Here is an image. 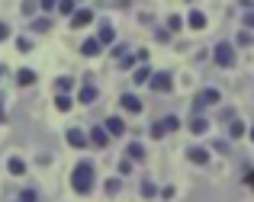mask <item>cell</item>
<instances>
[{"mask_svg":"<svg viewBox=\"0 0 254 202\" xmlns=\"http://www.w3.org/2000/svg\"><path fill=\"white\" fill-rule=\"evenodd\" d=\"M71 186H74V193H81V196H87V193L93 190V164L90 160H81V164L71 170Z\"/></svg>","mask_w":254,"mask_h":202,"instance_id":"obj_1","label":"cell"},{"mask_svg":"<svg viewBox=\"0 0 254 202\" xmlns=\"http://www.w3.org/2000/svg\"><path fill=\"white\" fill-rule=\"evenodd\" d=\"M212 55H216L219 67H235V49H232V42H219Z\"/></svg>","mask_w":254,"mask_h":202,"instance_id":"obj_2","label":"cell"},{"mask_svg":"<svg viewBox=\"0 0 254 202\" xmlns=\"http://www.w3.org/2000/svg\"><path fill=\"white\" fill-rule=\"evenodd\" d=\"M148 87H151V90H158V93H171L174 80H171V74H151V77H148Z\"/></svg>","mask_w":254,"mask_h":202,"instance_id":"obj_3","label":"cell"},{"mask_svg":"<svg viewBox=\"0 0 254 202\" xmlns=\"http://www.w3.org/2000/svg\"><path fill=\"white\" fill-rule=\"evenodd\" d=\"M219 90H212V87H206V90H199L196 93V109H203V106H216L219 103Z\"/></svg>","mask_w":254,"mask_h":202,"instance_id":"obj_4","label":"cell"},{"mask_svg":"<svg viewBox=\"0 0 254 202\" xmlns=\"http://www.w3.org/2000/svg\"><path fill=\"white\" fill-rule=\"evenodd\" d=\"M119 106H123L126 112H142V100H138L135 93H123V97H119Z\"/></svg>","mask_w":254,"mask_h":202,"instance_id":"obj_5","label":"cell"},{"mask_svg":"<svg viewBox=\"0 0 254 202\" xmlns=\"http://www.w3.org/2000/svg\"><path fill=\"white\" fill-rule=\"evenodd\" d=\"M93 19V13L90 10H77V13H71V29H81V26H87Z\"/></svg>","mask_w":254,"mask_h":202,"instance_id":"obj_6","label":"cell"},{"mask_svg":"<svg viewBox=\"0 0 254 202\" xmlns=\"http://www.w3.org/2000/svg\"><path fill=\"white\" fill-rule=\"evenodd\" d=\"M87 141H90V145H97V148H106V141H110V135H106V129H93L90 135H87Z\"/></svg>","mask_w":254,"mask_h":202,"instance_id":"obj_7","label":"cell"},{"mask_svg":"<svg viewBox=\"0 0 254 202\" xmlns=\"http://www.w3.org/2000/svg\"><path fill=\"white\" fill-rule=\"evenodd\" d=\"M68 145L71 148H87V135L81 129H68Z\"/></svg>","mask_w":254,"mask_h":202,"instance_id":"obj_8","label":"cell"},{"mask_svg":"<svg viewBox=\"0 0 254 202\" xmlns=\"http://www.w3.org/2000/svg\"><path fill=\"white\" fill-rule=\"evenodd\" d=\"M103 129H106V135H123V132H126V125H123V119H119V116H110Z\"/></svg>","mask_w":254,"mask_h":202,"instance_id":"obj_9","label":"cell"},{"mask_svg":"<svg viewBox=\"0 0 254 202\" xmlns=\"http://www.w3.org/2000/svg\"><path fill=\"white\" fill-rule=\"evenodd\" d=\"M187 157H190L193 164H209V151H206V148H190Z\"/></svg>","mask_w":254,"mask_h":202,"instance_id":"obj_10","label":"cell"},{"mask_svg":"<svg viewBox=\"0 0 254 202\" xmlns=\"http://www.w3.org/2000/svg\"><path fill=\"white\" fill-rule=\"evenodd\" d=\"M187 26L190 29H206V16L199 10H190V16H187Z\"/></svg>","mask_w":254,"mask_h":202,"instance_id":"obj_11","label":"cell"},{"mask_svg":"<svg viewBox=\"0 0 254 202\" xmlns=\"http://www.w3.org/2000/svg\"><path fill=\"white\" fill-rule=\"evenodd\" d=\"M103 51V45L97 42V39H87V42L81 45V55H87V58H93V55H100Z\"/></svg>","mask_w":254,"mask_h":202,"instance_id":"obj_12","label":"cell"},{"mask_svg":"<svg viewBox=\"0 0 254 202\" xmlns=\"http://www.w3.org/2000/svg\"><path fill=\"white\" fill-rule=\"evenodd\" d=\"M16 84L19 87H32V84H36V71H29V67L16 71Z\"/></svg>","mask_w":254,"mask_h":202,"instance_id":"obj_13","label":"cell"},{"mask_svg":"<svg viewBox=\"0 0 254 202\" xmlns=\"http://www.w3.org/2000/svg\"><path fill=\"white\" fill-rule=\"evenodd\" d=\"M77 100H81V103H93V100H97V87H93V84H84Z\"/></svg>","mask_w":254,"mask_h":202,"instance_id":"obj_14","label":"cell"},{"mask_svg":"<svg viewBox=\"0 0 254 202\" xmlns=\"http://www.w3.org/2000/svg\"><path fill=\"white\" fill-rule=\"evenodd\" d=\"M113 39H116V32H113V26H100V36H97V42H100V45H110Z\"/></svg>","mask_w":254,"mask_h":202,"instance_id":"obj_15","label":"cell"},{"mask_svg":"<svg viewBox=\"0 0 254 202\" xmlns=\"http://www.w3.org/2000/svg\"><path fill=\"white\" fill-rule=\"evenodd\" d=\"M126 154H129V160H145V148L138 145V141H132V145H129V151H126Z\"/></svg>","mask_w":254,"mask_h":202,"instance_id":"obj_16","label":"cell"},{"mask_svg":"<svg viewBox=\"0 0 254 202\" xmlns=\"http://www.w3.org/2000/svg\"><path fill=\"white\" fill-rule=\"evenodd\" d=\"M206 129H209V122H206L203 116H196V119H193V122H190V132H193V135H203Z\"/></svg>","mask_w":254,"mask_h":202,"instance_id":"obj_17","label":"cell"},{"mask_svg":"<svg viewBox=\"0 0 254 202\" xmlns=\"http://www.w3.org/2000/svg\"><path fill=\"white\" fill-rule=\"evenodd\" d=\"M161 125H164V132H177V129H180V119H177V116H164Z\"/></svg>","mask_w":254,"mask_h":202,"instance_id":"obj_18","label":"cell"},{"mask_svg":"<svg viewBox=\"0 0 254 202\" xmlns=\"http://www.w3.org/2000/svg\"><path fill=\"white\" fill-rule=\"evenodd\" d=\"M55 106H58L62 112H68V109H71V97H68V93H58V97H55Z\"/></svg>","mask_w":254,"mask_h":202,"instance_id":"obj_19","label":"cell"},{"mask_svg":"<svg viewBox=\"0 0 254 202\" xmlns=\"http://www.w3.org/2000/svg\"><path fill=\"white\" fill-rule=\"evenodd\" d=\"M71 87H74V80H71V77H58V80H55V90H58V93H68Z\"/></svg>","mask_w":254,"mask_h":202,"instance_id":"obj_20","label":"cell"},{"mask_svg":"<svg viewBox=\"0 0 254 202\" xmlns=\"http://www.w3.org/2000/svg\"><path fill=\"white\" fill-rule=\"evenodd\" d=\"M229 135H232V138H242V135H245V125L238 122V119H232V122H229Z\"/></svg>","mask_w":254,"mask_h":202,"instance_id":"obj_21","label":"cell"},{"mask_svg":"<svg viewBox=\"0 0 254 202\" xmlns=\"http://www.w3.org/2000/svg\"><path fill=\"white\" fill-rule=\"evenodd\" d=\"M6 167H10V173H16V177H19V173H26V164L19 157H10V164H6Z\"/></svg>","mask_w":254,"mask_h":202,"instance_id":"obj_22","label":"cell"},{"mask_svg":"<svg viewBox=\"0 0 254 202\" xmlns=\"http://www.w3.org/2000/svg\"><path fill=\"white\" fill-rule=\"evenodd\" d=\"M58 13L71 16V13H74V0H58Z\"/></svg>","mask_w":254,"mask_h":202,"instance_id":"obj_23","label":"cell"},{"mask_svg":"<svg viewBox=\"0 0 254 202\" xmlns=\"http://www.w3.org/2000/svg\"><path fill=\"white\" fill-rule=\"evenodd\" d=\"M148 77H151V71H148V67H138L132 80H135V84H148Z\"/></svg>","mask_w":254,"mask_h":202,"instance_id":"obj_24","label":"cell"},{"mask_svg":"<svg viewBox=\"0 0 254 202\" xmlns=\"http://www.w3.org/2000/svg\"><path fill=\"white\" fill-rule=\"evenodd\" d=\"M32 29H36V32H49L52 29V19L49 16H45V19H36V23H32Z\"/></svg>","mask_w":254,"mask_h":202,"instance_id":"obj_25","label":"cell"},{"mask_svg":"<svg viewBox=\"0 0 254 202\" xmlns=\"http://www.w3.org/2000/svg\"><path fill=\"white\" fill-rule=\"evenodd\" d=\"M142 196H145V199L158 196V186H155V183H148V180H145V183H142Z\"/></svg>","mask_w":254,"mask_h":202,"instance_id":"obj_26","label":"cell"},{"mask_svg":"<svg viewBox=\"0 0 254 202\" xmlns=\"http://www.w3.org/2000/svg\"><path fill=\"white\" fill-rule=\"evenodd\" d=\"M164 135H168V132H164V125H161V122L151 125V138H164Z\"/></svg>","mask_w":254,"mask_h":202,"instance_id":"obj_27","label":"cell"},{"mask_svg":"<svg viewBox=\"0 0 254 202\" xmlns=\"http://www.w3.org/2000/svg\"><path fill=\"white\" fill-rule=\"evenodd\" d=\"M180 26H184V19H180V16H171V19H168V29H171V32H177Z\"/></svg>","mask_w":254,"mask_h":202,"instance_id":"obj_28","label":"cell"},{"mask_svg":"<svg viewBox=\"0 0 254 202\" xmlns=\"http://www.w3.org/2000/svg\"><path fill=\"white\" fill-rule=\"evenodd\" d=\"M19 202H36V190H23L19 193Z\"/></svg>","mask_w":254,"mask_h":202,"instance_id":"obj_29","label":"cell"},{"mask_svg":"<svg viewBox=\"0 0 254 202\" xmlns=\"http://www.w3.org/2000/svg\"><path fill=\"white\" fill-rule=\"evenodd\" d=\"M254 39H251V32H238V45H251Z\"/></svg>","mask_w":254,"mask_h":202,"instance_id":"obj_30","label":"cell"},{"mask_svg":"<svg viewBox=\"0 0 254 202\" xmlns=\"http://www.w3.org/2000/svg\"><path fill=\"white\" fill-rule=\"evenodd\" d=\"M16 49H19V51H29L32 42H29V39H16Z\"/></svg>","mask_w":254,"mask_h":202,"instance_id":"obj_31","label":"cell"},{"mask_svg":"<svg viewBox=\"0 0 254 202\" xmlns=\"http://www.w3.org/2000/svg\"><path fill=\"white\" fill-rule=\"evenodd\" d=\"M119 173H123V177H126V173H132V160H119Z\"/></svg>","mask_w":254,"mask_h":202,"instance_id":"obj_32","label":"cell"},{"mask_svg":"<svg viewBox=\"0 0 254 202\" xmlns=\"http://www.w3.org/2000/svg\"><path fill=\"white\" fill-rule=\"evenodd\" d=\"M106 193H110V196H113V193H119V180H106Z\"/></svg>","mask_w":254,"mask_h":202,"instance_id":"obj_33","label":"cell"},{"mask_svg":"<svg viewBox=\"0 0 254 202\" xmlns=\"http://www.w3.org/2000/svg\"><path fill=\"white\" fill-rule=\"evenodd\" d=\"M39 6H42V10H55L58 0H39Z\"/></svg>","mask_w":254,"mask_h":202,"instance_id":"obj_34","label":"cell"},{"mask_svg":"<svg viewBox=\"0 0 254 202\" xmlns=\"http://www.w3.org/2000/svg\"><path fill=\"white\" fill-rule=\"evenodd\" d=\"M6 36H10V26H6V23H0V42H3Z\"/></svg>","mask_w":254,"mask_h":202,"instance_id":"obj_35","label":"cell"},{"mask_svg":"<svg viewBox=\"0 0 254 202\" xmlns=\"http://www.w3.org/2000/svg\"><path fill=\"white\" fill-rule=\"evenodd\" d=\"M245 26H248V29H254V13H245Z\"/></svg>","mask_w":254,"mask_h":202,"instance_id":"obj_36","label":"cell"},{"mask_svg":"<svg viewBox=\"0 0 254 202\" xmlns=\"http://www.w3.org/2000/svg\"><path fill=\"white\" fill-rule=\"evenodd\" d=\"M245 183H248V186H254V173H248V177H245Z\"/></svg>","mask_w":254,"mask_h":202,"instance_id":"obj_37","label":"cell"},{"mask_svg":"<svg viewBox=\"0 0 254 202\" xmlns=\"http://www.w3.org/2000/svg\"><path fill=\"white\" fill-rule=\"evenodd\" d=\"M0 122H6V112H3V103H0Z\"/></svg>","mask_w":254,"mask_h":202,"instance_id":"obj_38","label":"cell"},{"mask_svg":"<svg viewBox=\"0 0 254 202\" xmlns=\"http://www.w3.org/2000/svg\"><path fill=\"white\" fill-rule=\"evenodd\" d=\"M0 77H3V64H0Z\"/></svg>","mask_w":254,"mask_h":202,"instance_id":"obj_39","label":"cell"},{"mask_svg":"<svg viewBox=\"0 0 254 202\" xmlns=\"http://www.w3.org/2000/svg\"><path fill=\"white\" fill-rule=\"evenodd\" d=\"M251 141H254V129H251Z\"/></svg>","mask_w":254,"mask_h":202,"instance_id":"obj_40","label":"cell"}]
</instances>
